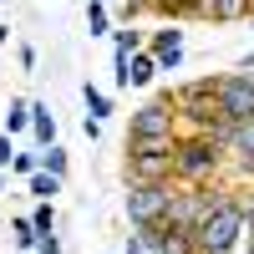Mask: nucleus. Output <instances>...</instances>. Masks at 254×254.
I'll return each mask as SVG.
<instances>
[{"mask_svg":"<svg viewBox=\"0 0 254 254\" xmlns=\"http://www.w3.org/2000/svg\"><path fill=\"white\" fill-rule=\"evenodd\" d=\"M107 41H112V51H127V56H132V51H142V46H147V31H137L132 20H122V26H112V36H107Z\"/></svg>","mask_w":254,"mask_h":254,"instance_id":"obj_16","label":"nucleus"},{"mask_svg":"<svg viewBox=\"0 0 254 254\" xmlns=\"http://www.w3.org/2000/svg\"><path fill=\"white\" fill-rule=\"evenodd\" d=\"M36 168H41V147H36V142L15 147V158H10V178H31Z\"/></svg>","mask_w":254,"mask_h":254,"instance_id":"obj_18","label":"nucleus"},{"mask_svg":"<svg viewBox=\"0 0 254 254\" xmlns=\"http://www.w3.org/2000/svg\"><path fill=\"white\" fill-rule=\"evenodd\" d=\"M46 5H51V0H46Z\"/></svg>","mask_w":254,"mask_h":254,"instance_id":"obj_32","label":"nucleus"},{"mask_svg":"<svg viewBox=\"0 0 254 254\" xmlns=\"http://www.w3.org/2000/svg\"><path fill=\"white\" fill-rule=\"evenodd\" d=\"M214 137L224 142L229 183H254V117H249V122H219Z\"/></svg>","mask_w":254,"mask_h":254,"instance_id":"obj_6","label":"nucleus"},{"mask_svg":"<svg viewBox=\"0 0 254 254\" xmlns=\"http://www.w3.org/2000/svg\"><path fill=\"white\" fill-rule=\"evenodd\" d=\"M158 76H163V71H158V56L147 51V46L127 56V87H153Z\"/></svg>","mask_w":254,"mask_h":254,"instance_id":"obj_11","label":"nucleus"},{"mask_svg":"<svg viewBox=\"0 0 254 254\" xmlns=\"http://www.w3.org/2000/svg\"><path fill=\"white\" fill-rule=\"evenodd\" d=\"M10 137H31V97H10L5 102V117H0Z\"/></svg>","mask_w":254,"mask_h":254,"instance_id":"obj_13","label":"nucleus"},{"mask_svg":"<svg viewBox=\"0 0 254 254\" xmlns=\"http://www.w3.org/2000/svg\"><path fill=\"white\" fill-rule=\"evenodd\" d=\"M183 122H178V107L173 97H147L142 107L127 112V137H178Z\"/></svg>","mask_w":254,"mask_h":254,"instance_id":"obj_7","label":"nucleus"},{"mask_svg":"<svg viewBox=\"0 0 254 254\" xmlns=\"http://www.w3.org/2000/svg\"><path fill=\"white\" fill-rule=\"evenodd\" d=\"M102 127H107V122H97V117H81V137H87V142H102Z\"/></svg>","mask_w":254,"mask_h":254,"instance_id":"obj_24","label":"nucleus"},{"mask_svg":"<svg viewBox=\"0 0 254 254\" xmlns=\"http://www.w3.org/2000/svg\"><path fill=\"white\" fill-rule=\"evenodd\" d=\"M234 66H239V71H254V51H244V56L234 61Z\"/></svg>","mask_w":254,"mask_h":254,"instance_id":"obj_25","label":"nucleus"},{"mask_svg":"<svg viewBox=\"0 0 254 254\" xmlns=\"http://www.w3.org/2000/svg\"><path fill=\"white\" fill-rule=\"evenodd\" d=\"M147 51L158 56V71H183V56H188V31L183 20H163L158 31H147Z\"/></svg>","mask_w":254,"mask_h":254,"instance_id":"obj_8","label":"nucleus"},{"mask_svg":"<svg viewBox=\"0 0 254 254\" xmlns=\"http://www.w3.org/2000/svg\"><path fill=\"white\" fill-rule=\"evenodd\" d=\"M214 102L224 122H249L254 117V71H214Z\"/></svg>","mask_w":254,"mask_h":254,"instance_id":"obj_5","label":"nucleus"},{"mask_svg":"<svg viewBox=\"0 0 254 254\" xmlns=\"http://www.w3.org/2000/svg\"><path fill=\"white\" fill-rule=\"evenodd\" d=\"M81 107H87V117H97V122L117 117V102H112V92H107V87H97V81H81Z\"/></svg>","mask_w":254,"mask_h":254,"instance_id":"obj_12","label":"nucleus"},{"mask_svg":"<svg viewBox=\"0 0 254 254\" xmlns=\"http://www.w3.org/2000/svg\"><path fill=\"white\" fill-rule=\"evenodd\" d=\"M5 41H10V26H5V20H0V46H5Z\"/></svg>","mask_w":254,"mask_h":254,"instance_id":"obj_26","label":"nucleus"},{"mask_svg":"<svg viewBox=\"0 0 254 254\" xmlns=\"http://www.w3.org/2000/svg\"><path fill=\"white\" fill-rule=\"evenodd\" d=\"M173 193L178 183H142V178H127L122 188V214L132 229L142 224H168V214H173Z\"/></svg>","mask_w":254,"mask_h":254,"instance_id":"obj_4","label":"nucleus"},{"mask_svg":"<svg viewBox=\"0 0 254 254\" xmlns=\"http://www.w3.org/2000/svg\"><path fill=\"white\" fill-rule=\"evenodd\" d=\"M249 26H254V15H249Z\"/></svg>","mask_w":254,"mask_h":254,"instance_id":"obj_30","label":"nucleus"},{"mask_svg":"<svg viewBox=\"0 0 254 254\" xmlns=\"http://www.w3.org/2000/svg\"><path fill=\"white\" fill-rule=\"evenodd\" d=\"M112 26H117V15L107 0H87V36L102 41V36H112Z\"/></svg>","mask_w":254,"mask_h":254,"instance_id":"obj_15","label":"nucleus"},{"mask_svg":"<svg viewBox=\"0 0 254 254\" xmlns=\"http://www.w3.org/2000/svg\"><path fill=\"white\" fill-rule=\"evenodd\" d=\"M168 97H173V107H178L183 132H214V127L224 122L219 117V102H214V71L193 76V81H178Z\"/></svg>","mask_w":254,"mask_h":254,"instance_id":"obj_2","label":"nucleus"},{"mask_svg":"<svg viewBox=\"0 0 254 254\" xmlns=\"http://www.w3.org/2000/svg\"><path fill=\"white\" fill-rule=\"evenodd\" d=\"M61 188H66V178H56V173H46V168H36V173L26 178V193H31V198H56Z\"/></svg>","mask_w":254,"mask_h":254,"instance_id":"obj_17","label":"nucleus"},{"mask_svg":"<svg viewBox=\"0 0 254 254\" xmlns=\"http://www.w3.org/2000/svg\"><path fill=\"white\" fill-rule=\"evenodd\" d=\"M31 224L41 229V234H51V229H56V198H36V208H31Z\"/></svg>","mask_w":254,"mask_h":254,"instance_id":"obj_20","label":"nucleus"},{"mask_svg":"<svg viewBox=\"0 0 254 254\" xmlns=\"http://www.w3.org/2000/svg\"><path fill=\"white\" fill-rule=\"evenodd\" d=\"M15 61H20V71H36V66H41V51L31 46V41H20V46H15Z\"/></svg>","mask_w":254,"mask_h":254,"instance_id":"obj_21","label":"nucleus"},{"mask_svg":"<svg viewBox=\"0 0 254 254\" xmlns=\"http://www.w3.org/2000/svg\"><path fill=\"white\" fill-rule=\"evenodd\" d=\"M0 5H5V0H0Z\"/></svg>","mask_w":254,"mask_h":254,"instance_id":"obj_31","label":"nucleus"},{"mask_svg":"<svg viewBox=\"0 0 254 254\" xmlns=\"http://www.w3.org/2000/svg\"><path fill=\"white\" fill-rule=\"evenodd\" d=\"M10 158H15V137L0 127V168H5V173H10Z\"/></svg>","mask_w":254,"mask_h":254,"instance_id":"obj_23","label":"nucleus"},{"mask_svg":"<svg viewBox=\"0 0 254 254\" xmlns=\"http://www.w3.org/2000/svg\"><path fill=\"white\" fill-rule=\"evenodd\" d=\"M254 15V0H188V20L198 26H234Z\"/></svg>","mask_w":254,"mask_h":254,"instance_id":"obj_9","label":"nucleus"},{"mask_svg":"<svg viewBox=\"0 0 254 254\" xmlns=\"http://www.w3.org/2000/svg\"><path fill=\"white\" fill-rule=\"evenodd\" d=\"M173 147H178V137H127L122 183H127V178H142V183H173Z\"/></svg>","mask_w":254,"mask_h":254,"instance_id":"obj_3","label":"nucleus"},{"mask_svg":"<svg viewBox=\"0 0 254 254\" xmlns=\"http://www.w3.org/2000/svg\"><path fill=\"white\" fill-rule=\"evenodd\" d=\"M5 183H10V173H5V168H0V193H5Z\"/></svg>","mask_w":254,"mask_h":254,"instance_id":"obj_27","label":"nucleus"},{"mask_svg":"<svg viewBox=\"0 0 254 254\" xmlns=\"http://www.w3.org/2000/svg\"><path fill=\"white\" fill-rule=\"evenodd\" d=\"M31 142L36 147L56 142V112H51V102H36V97H31Z\"/></svg>","mask_w":254,"mask_h":254,"instance_id":"obj_10","label":"nucleus"},{"mask_svg":"<svg viewBox=\"0 0 254 254\" xmlns=\"http://www.w3.org/2000/svg\"><path fill=\"white\" fill-rule=\"evenodd\" d=\"M36 254H66V244H61V234H56V229H51V234H41Z\"/></svg>","mask_w":254,"mask_h":254,"instance_id":"obj_22","label":"nucleus"},{"mask_svg":"<svg viewBox=\"0 0 254 254\" xmlns=\"http://www.w3.org/2000/svg\"><path fill=\"white\" fill-rule=\"evenodd\" d=\"M0 229H5V214H0Z\"/></svg>","mask_w":254,"mask_h":254,"instance_id":"obj_29","label":"nucleus"},{"mask_svg":"<svg viewBox=\"0 0 254 254\" xmlns=\"http://www.w3.org/2000/svg\"><path fill=\"white\" fill-rule=\"evenodd\" d=\"M5 229H10V244H15L20 254H36V244H41V229L31 224V214H10V219H5Z\"/></svg>","mask_w":254,"mask_h":254,"instance_id":"obj_14","label":"nucleus"},{"mask_svg":"<svg viewBox=\"0 0 254 254\" xmlns=\"http://www.w3.org/2000/svg\"><path fill=\"white\" fill-rule=\"evenodd\" d=\"M0 117H5V102H0Z\"/></svg>","mask_w":254,"mask_h":254,"instance_id":"obj_28","label":"nucleus"},{"mask_svg":"<svg viewBox=\"0 0 254 254\" xmlns=\"http://www.w3.org/2000/svg\"><path fill=\"white\" fill-rule=\"evenodd\" d=\"M173 183H229V158L214 132H178Z\"/></svg>","mask_w":254,"mask_h":254,"instance_id":"obj_1","label":"nucleus"},{"mask_svg":"<svg viewBox=\"0 0 254 254\" xmlns=\"http://www.w3.org/2000/svg\"><path fill=\"white\" fill-rule=\"evenodd\" d=\"M41 168H46V173H56V178H66V173H71V153H66L61 142L41 147Z\"/></svg>","mask_w":254,"mask_h":254,"instance_id":"obj_19","label":"nucleus"}]
</instances>
